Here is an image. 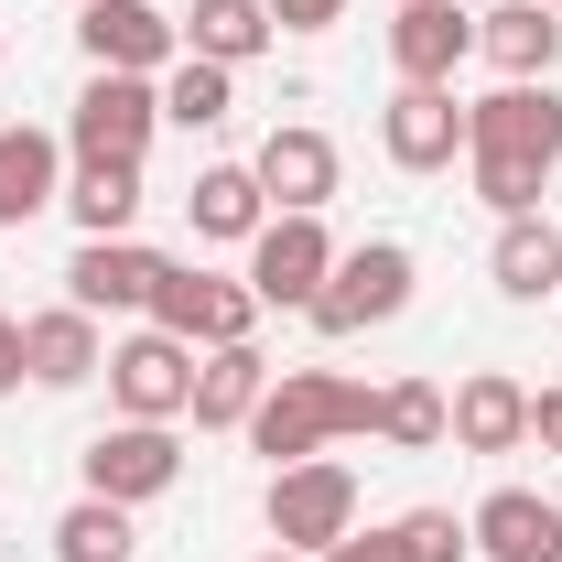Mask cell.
I'll return each instance as SVG.
<instances>
[{
	"label": "cell",
	"instance_id": "11",
	"mask_svg": "<svg viewBox=\"0 0 562 562\" xmlns=\"http://www.w3.org/2000/svg\"><path fill=\"white\" fill-rule=\"evenodd\" d=\"M249 173H260L271 216H325V206H336V184H347V151L314 131V120H281V131L249 151Z\"/></svg>",
	"mask_w": 562,
	"mask_h": 562
},
{
	"label": "cell",
	"instance_id": "5",
	"mask_svg": "<svg viewBox=\"0 0 562 562\" xmlns=\"http://www.w3.org/2000/svg\"><path fill=\"white\" fill-rule=\"evenodd\" d=\"M151 325L184 336V347H249V336H260V292L227 281V271H195V260H162V281H151Z\"/></svg>",
	"mask_w": 562,
	"mask_h": 562
},
{
	"label": "cell",
	"instance_id": "18",
	"mask_svg": "<svg viewBox=\"0 0 562 562\" xmlns=\"http://www.w3.org/2000/svg\"><path fill=\"white\" fill-rule=\"evenodd\" d=\"M66 140L55 131H33V120H11L0 131V227H33L44 206H66Z\"/></svg>",
	"mask_w": 562,
	"mask_h": 562
},
{
	"label": "cell",
	"instance_id": "31",
	"mask_svg": "<svg viewBox=\"0 0 562 562\" xmlns=\"http://www.w3.org/2000/svg\"><path fill=\"white\" fill-rule=\"evenodd\" d=\"M530 443L562 454V390H530Z\"/></svg>",
	"mask_w": 562,
	"mask_h": 562
},
{
	"label": "cell",
	"instance_id": "12",
	"mask_svg": "<svg viewBox=\"0 0 562 562\" xmlns=\"http://www.w3.org/2000/svg\"><path fill=\"white\" fill-rule=\"evenodd\" d=\"M379 151H390L401 173H454V162H465V98H454V87H401V98L379 109Z\"/></svg>",
	"mask_w": 562,
	"mask_h": 562
},
{
	"label": "cell",
	"instance_id": "28",
	"mask_svg": "<svg viewBox=\"0 0 562 562\" xmlns=\"http://www.w3.org/2000/svg\"><path fill=\"white\" fill-rule=\"evenodd\" d=\"M390 530H401V552H412V562H476V530H465L454 508H401Z\"/></svg>",
	"mask_w": 562,
	"mask_h": 562
},
{
	"label": "cell",
	"instance_id": "7",
	"mask_svg": "<svg viewBox=\"0 0 562 562\" xmlns=\"http://www.w3.org/2000/svg\"><path fill=\"white\" fill-rule=\"evenodd\" d=\"M76 476H87V497L151 508V497L184 487V443H173V422H109V432L76 454Z\"/></svg>",
	"mask_w": 562,
	"mask_h": 562
},
{
	"label": "cell",
	"instance_id": "21",
	"mask_svg": "<svg viewBox=\"0 0 562 562\" xmlns=\"http://www.w3.org/2000/svg\"><path fill=\"white\" fill-rule=\"evenodd\" d=\"M476 55H487L497 76H552L562 66V11H541V0H497V11H476Z\"/></svg>",
	"mask_w": 562,
	"mask_h": 562
},
{
	"label": "cell",
	"instance_id": "35",
	"mask_svg": "<svg viewBox=\"0 0 562 562\" xmlns=\"http://www.w3.org/2000/svg\"><path fill=\"white\" fill-rule=\"evenodd\" d=\"M401 11H412V0H401Z\"/></svg>",
	"mask_w": 562,
	"mask_h": 562
},
{
	"label": "cell",
	"instance_id": "34",
	"mask_svg": "<svg viewBox=\"0 0 562 562\" xmlns=\"http://www.w3.org/2000/svg\"><path fill=\"white\" fill-rule=\"evenodd\" d=\"M541 11H562V0H541Z\"/></svg>",
	"mask_w": 562,
	"mask_h": 562
},
{
	"label": "cell",
	"instance_id": "15",
	"mask_svg": "<svg viewBox=\"0 0 562 562\" xmlns=\"http://www.w3.org/2000/svg\"><path fill=\"white\" fill-rule=\"evenodd\" d=\"M443 412H454L443 443H465V454H519V443H530V390H519L508 368H465V379L443 390Z\"/></svg>",
	"mask_w": 562,
	"mask_h": 562
},
{
	"label": "cell",
	"instance_id": "13",
	"mask_svg": "<svg viewBox=\"0 0 562 562\" xmlns=\"http://www.w3.org/2000/svg\"><path fill=\"white\" fill-rule=\"evenodd\" d=\"M390 66H401V87H454L476 66V11L465 0H412L390 22Z\"/></svg>",
	"mask_w": 562,
	"mask_h": 562
},
{
	"label": "cell",
	"instance_id": "8",
	"mask_svg": "<svg viewBox=\"0 0 562 562\" xmlns=\"http://www.w3.org/2000/svg\"><path fill=\"white\" fill-rule=\"evenodd\" d=\"M98 379H109V412L120 422H184V401H195V347L162 336V325H140V336L109 347Z\"/></svg>",
	"mask_w": 562,
	"mask_h": 562
},
{
	"label": "cell",
	"instance_id": "2",
	"mask_svg": "<svg viewBox=\"0 0 562 562\" xmlns=\"http://www.w3.org/2000/svg\"><path fill=\"white\" fill-rule=\"evenodd\" d=\"M465 162H508V173H562V87L552 76H497L487 98H465Z\"/></svg>",
	"mask_w": 562,
	"mask_h": 562
},
{
	"label": "cell",
	"instance_id": "6",
	"mask_svg": "<svg viewBox=\"0 0 562 562\" xmlns=\"http://www.w3.org/2000/svg\"><path fill=\"white\" fill-rule=\"evenodd\" d=\"M151 131H162V76H87L66 151L76 162H151Z\"/></svg>",
	"mask_w": 562,
	"mask_h": 562
},
{
	"label": "cell",
	"instance_id": "9",
	"mask_svg": "<svg viewBox=\"0 0 562 562\" xmlns=\"http://www.w3.org/2000/svg\"><path fill=\"white\" fill-rule=\"evenodd\" d=\"M336 271V238H325V216H271L260 238H249V292H260V314H314V292Z\"/></svg>",
	"mask_w": 562,
	"mask_h": 562
},
{
	"label": "cell",
	"instance_id": "3",
	"mask_svg": "<svg viewBox=\"0 0 562 562\" xmlns=\"http://www.w3.org/2000/svg\"><path fill=\"white\" fill-rule=\"evenodd\" d=\"M412 249L401 238H357V249H336V271H325V292H314V336H368V325H401L412 314Z\"/></svg>",
	"mask_w": 562,
	"mask_h": 562
},
{
	"label": "cell",
	"instance_id": "20",
	"mask_svg": "<svg viewBox=\"0 0 562 562\" xmlns=\"http://www.w3.org/2000/svg\"><path fill=\"white\" fill-rule=\"evenodd\" d=\"M184 216H195V238L249 249V238L271 227V195H260V173H249V162H206V173L184 184Z\"/></svg>",
	"mask_w": 562,
	"mask_h": 562
},
{
	"label": "cell",
	"instance_id": "24",
	"mask_svg": "<svg viewBox=\"0 0 562 562\" xmlns=\"http://www.w3.org/2000/svg\"><path fill=\"white\" fill-rule=\"evenodd\" d=\"M66 216H76V238H131L140 227V162H66Z\"/></svg>",
	"mask_w": 562,
	"mask_h": 562
},
{
	"label": "cell",
	"instance_id": "33",
	"mask_svg": "<svg viewBox=\"0 0 562 562\" xmlns=\"http://www.w3.org/2000/svg\"><path fill=\"white\" fill-rule=\"evenodd\" d=\"M260 562H314V552H281V541H271V552H260Z\"/></svg>",
	"mask_w": 562,
	"mask_h": 562
},
{
	"label": "cell",
	"instance_id": "4",
	"mask_svg": "<svg viewBox=\"0 0 562 562\" xmlns=\"http://www.w3.org/2000/svg\"><path fill=\"white\" fill-rule=\"evenodd\" d=\"M260 519H271L281 552H336L357 530V476L336 465V454H303V465H271V497H260Z\"/></svg>",
	"mask_w": 562,
	"mask_h": 562
},
{
	"label": "cell",
	"instance_id": "30",
	"mask_svg": "<svg viewBox=\"0 0 562 562\" xmlns=\"http://www.w3.org/2000/svg\"><path fill=\"white\" fill-rule=\"evenodd\" d=\"M325 562H412V552H401V530H347Z\"/></svg>",
	"mask_w": 562,
	"mask_h": 562
},
{
	"label": "cell",
	"instance_id": "22",
	"mask_svg": "<svg viewBox=\"0 0 562 562\" xmlns=\"http://www.w3.org/2000/svg\"><path fill=\"white\" fill-rule=\"evenodd\" d=\"M487 281L508 292V303H552V292H562V227H552V216H497Z\"/></svg>",
	"mask_w": 562,
	"mask_h": 562
},
{
	"label": "cell",
	"instance_id": "26",
	"mask_svg": "<svg viewBox=\"0 0 562 562\" xmlns=\"http://www.w3.org/2000/svg\"><path fill=\"white\" fill-rule=\"evenodd\" d=\"M44 541H55V562H131V552H140V530H131V508H120V497H76Z\"/></svg>",
	"mask_w": 562,
	"mask_h": 562
},
{
	"label": "cell",
	"instance_id": "23",
	"mask_svg": "<svg viewBox=\"0 0 562 562\" xmlns=\"http://www.w3.org/2000/svg\"><path fill=\"white\" fill-rule=\"evenodd\" d=\"M281 44V22H271V0H195L184 11V55H206V66H260Z\"/></svg>",
	"mask_w": 562,
	"mask_h": 562
},
{
	"label": "cell",
	"instance_id": "14",
	"mask_svg": "<svg viewBox=\"0 0 562 562\" xmlns=\"http://www.w3.org/2000/svg\"><path fill=\"white\" fill-rule=\"evenodd\" d=\"M151 281H162V249H140V238H76L66 303L76 314H151Z\"/></svg>",
	"mask_w": 562,
	"mask_h": 562
},
{
	"label": "cell",
	"instance_id": "19",
	"mask_svg": "<svg viewBox=\"0 0 562 562\" xmlns=\"http://www.w3.org/2000/svg\"><path fill=\"white\" fill-rule=\"evenodd\" d=\"M260 390H271L260 336H249V347H195V401H184V422H195V432H238V422L260 412Z\"/></svg>",
	"mask_w": 562,
	"mask_h": 562
},
{
	"label": "cell",
	"instance_id": "25",
	"mask_svg": "<svg viewBox=\"0 0 562 562\" xmlns=\"http://www.w3.org/2000/svg\"><path fill=\"white\" fill-rule=\"evenodd\" d=\"M238 120V76L206 55H173L162 66V131H227Z\"/></svg>",
	"mask_w": 562,
	"mask_h": 562
},
{
	"label": "cell",
	"instance_id": "16",
	"mask_svg": "<svg viewBox=\"0 0 562 562\" xmlns=\"http://www.w3.org/2000/svg\"><path fill=\"white\" fill-rule=\"evenodd\" d=\"M109 368V336H98V314H76V303H44V314H22V379L33 390H87Z\"/></svg>",
	"mask_w": 562,
	"mask_h": 562
},
{
	"label": "cell",
	"instance_id": "27",
	"mask_svg": "<svg viewBox=\"0 0 562 562\" xmlns=\"http://www.w3.org/2000/svg\"><path fill=\"white\" fill-rule=\"evenodd\" d=\"M443 432H454V412H443V390H432V379H390V390H379V443L432 454Z\"/></svg>",
	"mask_w": 562,
	"mask_h": 562
},
{
	"label": "cell",
	"instance_id": "10",
	"mask_svg": "<svg viewBox=\"0 0 562 562\" xmlns=\"http://www.w3.org/2000/svg\"><path fill=\"white\" fill-rule=\"evenodd\" d=\"M76 44H87V76H162L184 55V22L151 11V0H87L76 11Z\"/></svg>",
	"mask_w": 562,
	"mask_h": 562
},
{
	"label": "cell",
	"instance_id": "1",
	"mask_svg": "<svg viewBox=\"0 0 562 562\" xmlns=\"http://www.w3.org/2000/svg\"><path fill=\"white\" fill-rule=\"evenodd\" d=\"M271 465H303V454H325V443H347V432H379V390L347 379V368H271V390H260V412L238 422Z\"/></svg>",
	"mask_w": 562,
	"mask_h": 562
},
{
	"label": "cell",
	"instance_id": "32",
	"mask_svg": "<svg viewBox=\"0 0 562 562\" xmlns=\"http://www.w3.org/2000/svg\"><path fill=\"white\" fill-rule=\"evenodd\" d=\"M11 390H22V314L0 303V401H11Z\"/></svg>",
	"mask_w": 562,
	"mask_h": 562
},
{
	"label": "cell",
	"instance_id": "17",
	"mask_svg": "<svg viewBox=\"0 0 562 562\" xmlns=\"http://www.w3.org/2000/svg\"><path fill=\"white\" fill-rule=\"evenodd\" d=\"M465 530H476V562H562V508L530 487H487Z\"/></svg>",
	"mask_w": 562,
	"mask_h": 562
},
{
	"label": "cell",
	"instance_id": "29",
	"mask_svg": "<svg viewBox=\"0 0 562 562\" xmlns=\"http://www.w3.org/2000/svg\"><path fill=\"white\" fill-rule=\"evenodd\" d=\"M271 22H281V33H336L347 0H271Z\"/></svg>",
	"mask_w": 562,
	"mask_h": 562
}]
</instances>
